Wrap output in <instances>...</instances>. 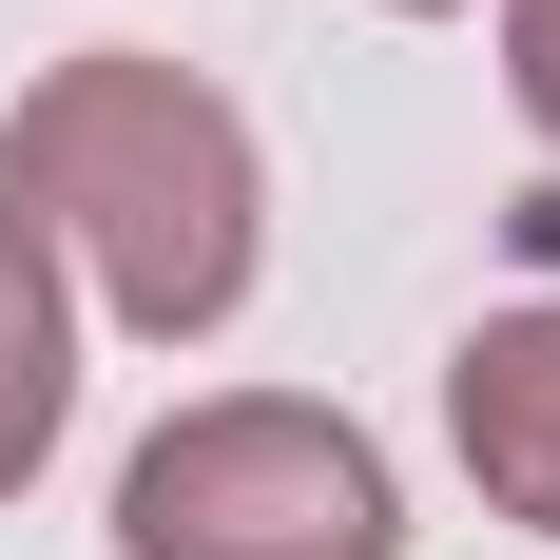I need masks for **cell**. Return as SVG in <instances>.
Returning a JSON list of instances; mask_svg holds the SVG:
<instances>
[{
	"mask_svg": "<svg viewBox=\"0 0 560 560\" xmlns=\"http://www.w3.org/2000/svg\"><path fill=\"white\" fill-rule=\"evenodd\" d=\"M20 194L97 232V271H116L136 329H213L232 271H252V155H232V116L194 78H155V58L58 78L20 116Z\"/></svg>",
	"mask_w": 560,
	"mask_h": 560,
	"instance_id": "6da1fadb",
	"label": "cell"
},
{
	"mask_svg": "<svg viewBox=\"0 0 560 560\" xmlns=\"http://www.w3.org/2000/svg\"><path fill=\"white\" fill-rule=\"evenodd\" d=\"M116 541L136 560H387V464L310 406H213L136 464Z\"/></svg>",
	"mask_w": 560,
	"mask_h": 560,
	"instance_id": "7a4b0ae2",
	"label": "cell"
},
{
	"mask_svg": "<svg viewBox=\"0 0 560 560\" xmlns=\"http://www.w3.org/2000/svg\"><path fill=\"white\" fill-rule=\"evenodd\" d=\"M464 445H483L503 503L560 522V310H541V329H503V348H464Z\"/></svg>",
	"mask_w": 560,
	"mask_h": 560,
	"instance_id": "3957f363",
	"label": "cell"
},
{
	"mask_svg": "<svg viewBox=\"0 0 560 560\" xmlns=\"http://www.w3.org/2000/svg\"><path fill=\"white\" fill-rule=\"evenodd\" d=\"M58 425V310H39V252H20V213H0V483L39 464Z\"/></svg>",
	"mask_w": 560,
	"mask_h": 560,
	"instance_id": "277c9868",
	"label": "cell"
},
{
	"mask_svg": "<svg viewBox=\"0 0 560 560\" xmlns=\"http://www.w3.org/2000/svg\"><path fill=\"white\" fill-rule=\"evenodd\" d=\"M522 39H541V58H522V78H541V116H560V0H522Z\"/></svg>",
	"mask_w": 560,
	"mask_h": 560,
	"instance_id": "5b68a950",
	"label": "cell"
}]
</instances>
